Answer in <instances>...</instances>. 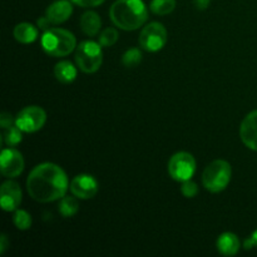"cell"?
I'll return each instance as SVG.
<instances>
[{
	"label": "cell",
	"mask_w": 257,
	"mask_h": 257,
	"mask_svg": "<svg viewBox=\"0 0 257 257\" xmlns=\"http://www.w3.org/2000/svg\"><path fill=\"white\" fill-rule=\"evenodd\" d=\"M68 187L69 181L62 167L49 162L35 166L27 180V191L30 197L42 203L63 198Z\"/></svg>",
	"instance_id": "1"
},
{
	"label": "cell",
	"mask_w": 257,
	"mask_h": 257,
	"mask_svg": "<svg viewBox=\"0 0 257 257\" xmlns=\"http://www.w3.org/2000/svg\"><path fill=\"white\" fill-rule=\"evenodd\" d=\"M109 18L119 29L136 30L148 19V9L142 0H115L109 9Z\"/></svg>",
	"instance_id": "2"
},
{
	"label": "cell",
	"mask_w": 257,
	"mask_h": 257,
	"mask_svg": "<svg viewBox=\"0 0 257 257\" xmlns=\"http://www.w3.org/2000/svg\"><path fill=\"white\" fill-rule=\"evenodd\" d=\"M42 47L52 57H65L77 48V39L69 30L62 28H50L42 37Z\"/></svg>",
	"instance_id": "3"
},
{
	"label": "cell",
	"mask_w": 257,
	"mask_h": 257,
	"mask_svg": "<svg viewBox=\"0 0 257 257\" xmlns=\"http://www.w3.org/2000/svg\"><path fill=\"white\" fill-rule=\"evenodd\" d=\"M231 176H232V168L227 161H213L202 173L203 187L212 193L222 192L231 182Z\"/></svg>",
	"instance_id": "4"
},
{
	"label": "cell",
	"mask_w": 257,
	"mask_h": 257,
	"mask_svg": "<svg viewBox=\"0 0 257 257\" xmlns=\"http://www.w3.org/2000/svg\"><path fill=\"white\" fill-rule=\"evenodd\" d=\"M75 63L82 72L95 73L103 63L102 45L93 40H84L75 48Z\"/></svg>",
	"instance_id": "5"
},
{
	"label": "cell",
	"mask_w": 257,
	"mask_h": 257,
	"mask_svg": "<svg viewBox=\"0 0 257 257\" xmlns=\"http://www.w3.org/2000/svg\"><path fill=\"white\" fill-rule=\"evenodd\" d=\"M196 172V160L191 153L177 152L168 161V173L177 182L191 180Z\"/></svg>",
	"instance_id": "6"
},
{
	"label": "cell",
	"mask_w": 257,
	"mask_h": 257,
	"mask_svg": "<svg viewBox=\"0 0 257 257\" xmlns=\"http://www.w3.org/2000/svg\"><path fill=\"white\" fill-rule=\"evenodd\" d=\"M142 49L155 53L162 49L167 43V30L161 23L152 22L146 25L138 38Z\"/></svg>",
	"instance_id": "7"
},
{
	"label": "cell",
	"mask_w": 257,
	"mask_h": 257,
	"mask_svg": "<svg viewBox=\"0 0 257 257\" xmlns=\"http://www.w3.org/2000/svg\"><path fill=\"white\" fill-rule=\"evenodd\" d=\"M47 122V113L38 105H28L23 108L15 117V124L25 133L38 132Z\"/></svg>",
	"instance_id": "8"
},
{
	"label": "cell",
	"mask_w": 257,
	"mask_h": 257,
	"mask_svg": "<svg viewBox=\"0 0 257 257\" xmlns=\"http://www.w3.org/2000/svg\"><path fill=\"white\" fill-rule=\"evenodd\" d=\"M24 170V158L15 148H5L0 156V171L4 177H18Z\"/></svg>",
	"instance_id": "9"
},
{
	"label": "cell",
	"mask_w": 257,
	"mask_h": 257,
	"mask_svg": "<svg viewBox=\"0 0 257 257\" xmlns=\"http://www.w3.org/2000/svg\"><path fill=\"white\" fill-rule=\"evenodd\" d=\"M70 192L79 200H90L98 192V182L90 175H78L70 182Z\"/></svg>",
	"instance_id": "10"
},
{
	"label": "cell",
	"mask_w": 257,
	"mask_h": 257,
	"mask_svg": "<svg viewBox=\"0 0 257 257\" xmlns=\"http://www.w3.org/2000/svg\"><path fill=\"white\" fill-rule=\"evenodd\" d=\"M22 202V190L14 181H5L0 188V203L7 212L18 210Z\"/></svg>",
	"instance_id": "11"
},
{
	"label": "cell",
	"mask_w": 257,
	"mask_h": 257,
	"mask_svg": "<svg viewBox=\"0 0 257 257\" xmlns=\"http://www.w3.org/2000/svg\"><path fill=\"white\" fill-rule=\"evenodd\" d=\"M240 137L246 147L257 151V109L243 118L240 125Z\"/></svg>",
	"instance_id": "12"
},
{
	"label": "cell",
	"mask_w": 257,
	"mask_h": 257,
	"mask_svg": "<svg viewBox=\"0 0 257 257\" xmlns=\"http://www.w3.org/2000/svg\"><path fill=\"white\" fill-rule=\"evenodd\" d=\"M73 13V7L68 0H57L45 10V17L52 24H62L67 22Z\"/></svg>",
	"instance_id": "13"
},
{
	"label": "cell",
	"mask_w": 257,
	"mask_h": 257,
	"mask_svg": "<svg viewBox=\"0 0 257 257\" xmlns=\"http://www.w3.org/2000/svg\"><path fill=\"white\" fill-rule=\"evenodd\" d=\"M216 246H217V250L221 255L235 256L240 251L241 243L235 233L225 232L218 236Z\"/></svg>",
	"instance_id": "14"
},
{
	"label": "cell",
	"mask_w": 257,
	"mask_h": 257,
	"mask_svg": "<svg viewBox=\"0 0 257 257\" xmlns=\"http://www.w3.org/2000/svg\"><path fill=\"white\" fill-rule=\"evenodd\" d=\"M13 34L15 39L22 44H30L37 40L39 32H38V28L30 23H20L15 25Z\"/></svg>",
	"instance_id": "15"
},
{
	"label": "cell",
	"mask_w": 257,
	"mask_h": 257,
	"mask_svg": "<svg viewBox=\"0 0 257 257\" xmlns=\"http://www.w3.org/2000/svg\"><path fill=\"white\" fill-rule=\"evenodd\" d=\"M77 74V68L74 67L73 63L68 62V60H62V62L57 63L54 67L55 78L60 83H64V84H69V83L74 82Z\"/></svg>",
	"instance_id": "16"
},
{
	"label": "cell",
	"mask_w": 257,
	"mask_h": 257,
	"mask_svg": "<svg viewBox=\"0 0 257 257\" xmlns=\"http://www.w3.org/2000/svg\"><path fill=\"white\" fill-rule=\"evenodd\" d=\"M80 27L88 37H95L102 27V20L95 12H87L80 18Z\"/></svg>",
	"instance_id": "17"
},
{
	"label": "cell",
	"mask_w": 257,
	"mask_h": 257,
	"mask_svg": "<svg viewBox=\"0 0 257 257\" xmlns=\"http://www.w3.org/2000/svg\"><path fill=\"white\" fill-rule=\"evenodd\" d=\"M79 210V203H78L77 198L70 197V196H64L63 198H60L59 202V212L62 213V216L64 217H72Z\"/></svg>",
	"instance_id": "18"
},
{
	"label": "cell",
	"mask_w": 257,
	"mask_h": 257,
	"mask_svg": "<svg viewBox=\"0 0 257 257\" xmlns=\"http://www.w3.org/2000/svg\"><path fill=\"white\" fill-rule=\"evenodd\" d=\"M176 0H152L150 9L156 15H167L175 10Z\"/></svg>",
	"instance_id": "19"
},
{
	"label": "cell",
	"mask_w": 257,
	"mask_h": 257,
	"mask_svg": "<svg viewBox=\"0 0 257 257\" xmlns=\"http://www.w3.org/2000/svg\"><path fill=\"white\" fill-rule=\"evenodd\" d=\"M23 131L18 127L17 124L10 125V127L5 128L4 130V136H3V141H4L5 145L8 147H15V146L19 145L23 140Z\"/></svg>",
	"instance_id": "20"
},
{
	"label": "cell",
	"mask_w": 257,
	"mask_h": 257,
	"mask_svg": "<svg viewBox=\"0 0 257 257\" xmlns=\"http://www.w3.org/2000/svg\"><path fill=\"white\" fill-rule=\"evenodd\" d=\"M13 221L15 227L20 231H27L32 227V216L24 210H15Z\"/></svg>",
	"instance_id": "21"
},
{
	"label": "cell",
	"mask_w": 257,
	"mask_h": 257,
	"mask_svg": "<svg viewBox=\"0 0 257 257\" xmlns=\"http://www.w3.org/2000/svg\"><path fill=\"white\" fill-rule=\"evenodd\" d=\"M118 40V32L114 28H105L100 35L98 37V43H99L102 47H112L117 43Z\"/></svg>",
	"instance_id": "22"
},
{
	"label": "cell",
	"mask_w": 257,
	"mask_h": 257,
	"mask_svg": "<svg viewBox=\"0 0 257 257\" xmlns=\"http://www.w3.org/2000/svg\"><path fill=\"white\" fill-rule=\"evenodd\" d=\"M141 60H142V53H141V50L137 49V48L128 49L127 52L123 54V58H122V63L127 68L136 67Z\"/></svg>",
	"instance_id": "23"
},
{
	"label": "cell",
	"mask_w": 257,
	"mask_h": 257,
	"mask_svg": "<svg viewBox=\"0 0 257 257\" xmlns=\"http://www.w3.org/2000/svg\"><path fill=\"white\" fill-rule=\"evenodd\" d=\"M181 192H182V195L185 196L186 198H193L198 193L197 183H195L191 180L185 181L182 187H181Z\"/></svg>",
	"instance_id": "24"
},
{
	"label": "cell",
	"mask_w": 257,
	"mask_h": 257,
	"mask_svg": "<svg viewBox=\"0 0 257 257\" xmlns=\"http://www.w3.org/2000/svg\"><path fill=\"white\" fill-rule=\"evenodd\" d=\"M72 2L80 8H92L103 4L105 0H72Z\"/></svg>",
	"instance_id": "25"
},
{
	"label": "cell",
	"mask_w": 257,
	"mask_h": 257,
	"mask_svg": "<svg viewBox=\"0 0 257 257\" xmlns=\"http://www.w3.org/2000/svg\"><path fill=\"white\" fill-rule=\"evenodd\" d=\"M13 124H15V119L13 118L12 114H9V113H3L0 115V125H2L3 130H5V128L10 127Z\"/></svg>",
	"instance_id": "26"
},
{
	"label": "cell",
	"mask_w": 257,
	"mask_h": 257,
	"mask_svg": "<svg viewBox=\"0 0 257 257\" xmlns=\"http://www.w3.org/2000/svg\"><path fill=\"white\" fill-rule=\"evenodd\" d=\"M255 246H257V230L253 231L252 235L250 237H247L243 242V247L245 250H250V248H253Z\"/></svg>",
	"instance_id": "27"
},
{
	"label": "cell",
	"mask_w": 257,
	"mask_h": 257,
	"mask_svg": "<svg viewBox=\"0 0 257 257\" xmlns=\"http://www.w3.org/2000/svg\"><path fill=\"white\" fill-rule=\"evenodd\" d=\"M8 245H9V241H8V237L5 233H3L2 237H0V253L4 255V252L7 251Z\"/></svg>",
	"instance_id": "28"
},
{
	"label": "cell",
	"mask_w": 257,
	"mask_h": 257,
	"mask_svg": "<svg viewBox=\"0 0 257 257\" xmlns=\"http://www.w3.org/2000/svg\"><path fill=\"white\" fill-rule=\"evenodd\" d=\"M210 2L211 0H193V3H195L196 8H197L198 10L207 9V7L210 5Z\"/></svg>",
	"instance_id": "29"
},
{
	"label": "cell",
	"mask_w": 257,
	"mask_h": 257,
	"mask_svg": "<svg viewBox=\"0 0 257 257\" xmlns=\"http://www.w3.org/2000/svg\"><path fill=\"white\" fill-rule=\"evenodd\" d=\"M49 24H52V23L48 20L47 17H43V18H40L39 20H38V27H39L40 29H44V30L50 29V28H48V27H49Z\"/></svg>",
	"instance_id": "30"
}]
</instances>
